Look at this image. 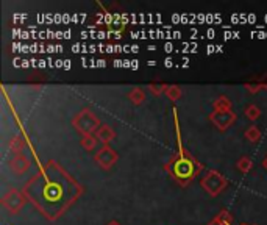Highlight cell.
Segmentation results:
<instances>
[{"label":"cell","mask_w":267,"mask_h":225,"mask_svg":"<svg viewBox=\"0 0 267 225\" xmlns=\"http://www.w3.org/2000/svg\"><path fill=\"white\" fill-rule=\"evenodd\" d=\"M174 169H172V175L175 180H178L181 184L189 183L196 175V164L189 155H186L183 150H180L178 157L174 160Z\"/></svg>","instance_id":"cell-1"},{"label":"cell","mask_w":267,"mask_h":225,"mask_svg":"<svg viewBox=\"0 0 267 225\" xmlns=\"http://www.w3.org/2000/svg\"><path fill=\"white\" fill-rule=\"evenodd\" d=\"M72 124L83 136L96 135V132L102 127L100 121L97 119V116L94 115L89 108H85L80 113H77V116L72 119Z\"/></svg>","instance_id":"cell-2"},{"label":"cell","mask_w":267,"mask_h":225,"mask_svg":"<svg viewBox=\"0 0 267 225\" xmlns=\"http://www.w3.org/2000/svg\"><path fill=\"white\" fill-rule=\"evenodd\" d=\"M226 184L228 180L219 171H208L206 175L202 178V188L213 197L219 196L226 188Z\"/></svg>","instance_id":"cell-3"},{"label":"cell","mask_w":267,"mask_h":225,"mask_svg":"<svg viewBox=\"0 0 267 225\" xmlns=\"http://www.w3.org/2000/svg\"><path fill=\"white\" fill-rule=\"evenodd\" d=\"M94 160H96V163H97L102 169L108 171V169H111L114 164L118 163L119 155H118V152H116V150H114L112 147H109V145H102V147L97 150V152H96Z\"/></svg>","instance_id":"cell-4"},{"label":"cell","mask_w":267,"mask_h":225,"mask_svg":"<svg viewBox=\"0 0 267 225\" xmlns=\"http://www.w3.org/2000/svg\"><path fill=\"white\" fill-rule=\"evenodd\" d=\"M209 121L213 122V125H216L219 130H226L230 125H233V122L236 121V115L233 113V109L228 111H217L214 109L209 115Z\"/></svg>","instance_id":"cell-5"},{"label":"cell","mask_w":267,"mask_h":225,"mask_svg":"<svg viewBox=\"0 0 267 225\" xmlns=\"http://www.w3.org/2000/svg\"><path fill=\"white\" fill-rule=\"evenodd\" d=\"M2 203H4V207L8 208L11 213L17 214V213L24 208V205H25V197H24L17 190H10V191L2 197Z\"/></svg>","instance_id":"cell-6"},{"label":"cell","mask_w":267,"mask_h":225,"mask_svg":"<svg viewBox=\"0 0 267 225\" xmlns=\"http://www.w3.org/2000/svg\"><path fill=\"white\" fill-rule=\"evenodd\" d=\"M30 166H31V161H30V158H27L25 155H17V157H14V158L10 161V167H11V171H13L16 175L25 174V172L30 169Z\"/></svg>","instance_id":"cell-7"},{"label":"cell","mask_w":267,"mask_h":225,"mask_svg":"<svg viewBox=\"0 0 267 225\" xmlns=\"http://www.w3.org/2000/svg\"><path fill=\"white\" fill-rule=\"evenodd\" d=\"M96 138L103 144V145H109V142L116 138V132H114L109 125H102L97 132H96Z\"/></svg>","instance_id":"cell-8"},{"label":"cell","mask_w":267,"mask_h":225,"mask_svg":"<svg viewBox=\"0 0 267 225\" xmlns=\"http://www.w3.org/2000/svg\"><path fill=\"white\" fill-rule=\"evenodd\" d=\"M233 223V216L228 211H220L208 225H232Z\"/></svg>","instance_id":"cell-9"},{"label":"cell","mask_w":267,"mask_h":225,"mask_svg":"<svg viewBox=\"0 0 267 225\" xmlns=\"http://www.w3.org/2000/svg\"><path fill=\"white\" fill-rule=\"evenodd\" d=\"M214 109L217 111H228V109H232V100L228 99L226 96H219L214 103H213Z\"/></svg>","instance_id":"cell-10"},{"label":"cell","mask_w":267,"mask_h":225,"mask_svg":"<svg viewBox=\"0 0 267 225\" xmlns=\"http://www.w3.org/2000/svg\"><path fill=\"white\" fill-rule=\"evenodd\" d=\"M97 142H99V139L96 138V135H86V136L82 138L80 145L89 152V150H94L97 147Z\"/></svg>","instance_id":"cell-11"},{"label":"cell","mask_w":267,"mask_h":225,"mask_svg":"<svg viewBox=\"0 0 267 225\" xmlns=\"http://www.w3.org/2000/svg\"><path fill=\"white\" fill-rule=\"evenodd\" d=\"M128 99L133 102V105H141L145 100V94H144V91L141 88H133L128 92Z\"/></svg>","instance_id":"cell-12"},{"label":"cell","mask_w":267,"mask_h":225,"mask_svg":"<svg viewBox=\"0 0 267 225\" xmlns=\"http://www.w3.org/2000/svg\"><path fill=\"white\" fill-rule=\"evenodd\" d=\"M245 138L250 141V142H258L261 139V130L256 127V125H250L247 130H245Z\"/></svg>","instance_id":"cell-13"},{"label":"cell","mask_w":267,"mask_h":225,"mask_svg":"<svg viewBox=\"0 0 267 225\" xmlns=\"http://www.w3.org/2000/svg\"><path fill=\"white\" fill-rule=\"evenodd\" d=\"M10 148L13 150V152L17 155H22V148H24V141L19 138V136H14L11 141H10Z\"/></svg>","instance_id":"cell-14"},{"label":"cell","mask_w":267,"mask_h":225,"mask_svg":"<svg viewBox=\"0 0 267 225\" xmlns=\"http://www.w3.org/2000/svg\"><path fill=\"white\" fill-rule=\"evenodd\" d=\"M238 169L242 172V174H249L250 171H252V167H253V163H252V160L249 158V157H242L239 161H238Z\"/></svg>","instance_id":"cell-15"},{"label":"cell","mask_w":267,"mask_h":225,"mask_svg":"<svg viewBox=\"0 0 267 225\" xmlns=\"http://www.w3.org/2000/svg\"><path fill=\"white\" fill-rule=\"evenodd\" d=\"M245 116L250 119V121H256L261 118V109L256 106V105H249L245 108Z\"/></svg>","instance_id":"cell-16"},{"label":"cell","mask_w":267,"mask_h":225,"mask_svg":"<svg viewBox=\"0 0 267 225\" xmlns=\"http://www.w3.org/2000/svg\"><path fill=\"white\" fill-rule=\"evenodd\" d=\"M166 96L170 99V100H178L180 97H181V88L180 86H177V85H170V86H167V89H166Z\"/></svg>","instance_id":"cell-17"},{"label":"cell","mask_w":267,"mask_h":225,"mask_svg":"<svg viewBox=\"0 0 267 225\" xmlns=\"http://www.w3.org/2000/svg\"><path fill=\"white\" fill-rule=\"evenodd\" d=\"M150 91L154 92L155 96H161L163 92L166 94V89H167V85H164V83H151L150 86Z\"/></svg>","instance_id":"cell-18"},{"label":"cell","mask_w":267,"mask_h":225,"mask_svg":"<svg viewBox=\"0 0 267 225\" xmlns=\"http://www.w3.org/2000/svg\"><path fill=\"white\" fill-rule=\"evenodd\" d=\"M106 225H121V223H119L118 220H111V222H108Z\"/></svg>","instance_id":"cell-19"},{"label":"cell","mask_w":267,"mask_h":225,"mask_svg":"<svg viewBox=\"0 0 267 225\" xmlns=\"http://www.w3.org/2000/svg\"><path fill=\"white\" fill-rule=\"evenodd\" d=\"M262 166H264V169L267 171V157L264 158V161H262Z\"/></svg>","instance_id":"cell-20"},{"label":"cell","mask_w":267,"mask_h":225,"mask_svg":"<svg viewBox=\"0 0 267 225\" xmlns=\"http://www.w3.org/2000/svg\"><path fill=\"white\" fill-rule=\"evenodd\" d=\"M242 225H247V223H242Z\"/></svg>","instance_id":"cell-21"}]
</instances>
